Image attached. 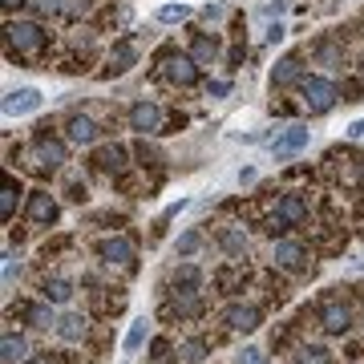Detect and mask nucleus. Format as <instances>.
Segmentation results:
<instances>
[{
	"label": "nucleus",
	"mask_w": 364,
	"mask_h": 364,
	"mask_svg": "<svg viewBox=\"0 0 364 364\" xmlns=\"http://www.w3.org/2000/svg\"><path fill=\"white\" fill-rule=\"evenodd\" d=\"M336 97H340V90L328 77H304L299 81V102H304L308 114H328V109L336 105Z\"/></svg>",
	"instance_id": "f257e3e1"
},
{
	"label": "nucleus",
	"mask_w": 364,
	"mask_h": 364,
	"mask_svg": "<svg viewBox=\"0 0 364 364\" xmlns=\"http://www.w3.org/2000/svg\"><path fill=\"white\" fill-rule=\"evenodd\" d=\"M4 33H9V45H13L21 57H37V53L49 45V33L41 25H33V21H16V25H9Z\"/></svg>",
	"instance_id": "f03ea898"
},
{
	"label": "nucleus",
	"mask_w": 364,
	"mask_h": 364,
	"mask_svg": "<svg viewBox=\"0 0 364 364\" xmlns=\"http://www.w3.org/2000/svg\"><path fill=\"white\" fill-rule=\"evenodd\" d=\"M162 77H166L170 85H195L198 81V61L186 57V53H166V57H162Z\"/></svg>",
	"instance_id": "7ed1b4c3"
},
{
	"label": "nucleus",
	"mask_w": 364,
	"mask_h": 364,
	"mask_svg": "<svg viewBox=\"0 0 364 364\" xmlns=\"http://www.w3.org/2000/svg\"><path fill=\"white\" fill-rule=\"evenodd\" d=\"M312 142V134H308V126H287L279 138L272 142V154L275 158H287V154H299L304 146Z\"/></svg>",
	"instance_id": "20e7f679"
},
{
	"label": "nucleus",
	"mask_w": 364,
	"mask_h": 364,
	"mask_svg": "<svg viewBox=\"0 0 364 364\" xmlns=\"http://www.w3.org/2000/svg\"><path fill=\"white\" fill-rule=\"evenodd\" d=\"M130 130L138 134H158L162 130V109H158L154 102H138L130 109Z\"/></svg>",
	"instance_id": "39448f33"
},
{
	"label": "nucleus",
	"mask_w": 364,
	"mask_h": 364,
	"mask_svg": "<svg viewBox=\"0 0 364 364\" xmlns=\"http://www.w3.org/2000/svg\"><path fill=\"white\" fill-rule=\"evenodd\" d=\"M33 109H41V93L33 90V85H21V90H13L9 97H4V114L9 117L33 114Z\"/></svg>",
	"instance_id": "423d86ee"
},
{
	"label": "nucleus",
	"mask_w": 364,
	"mask_h": 364,
	"mask_svg": "<svg viewBox=\"0 0 364 364\" xmlns=\"http://www.w3.org/2000/svg\"><path fill=\"white\" fill-rule=\"evenodd\" d=\"M97 255H102L105 263H117V267H130V259H134V243L130 239H102L97 243Z\"/></svg>",
	"instance_id": "0eeeda50"
},
{
	"label": "nucleus",
	"mask_w": 364,
	"mask_h": 364,
	"mask_svg": "<svg viewBox=\"0 0 364 364\" xmlns=\"http://www.w3.org/2000/svg\"><path fill=\"white\" fill-rule=\"evenodd\" d=\"M320 328H324V332H348V328H352V312L344 308V304L332 299V304H324V312H320Z\"/></svg>",
	"instance_id": "6e6552de"
},
{
	"label": "nucleus",
	"mask_w": 364,
	"mask_h": 364,
	"mask_svg": "<svg viewBox=\"0 0 364 364\" xmlns=\"http://www.w3.org/2000/svg\"><path fill=\"white\" fill-rule=\"evenodd\" d=\"M65 130H69V142H77V146H93V142H97V122L85 117V114H73Z\"/></svg>",
	"instance_id": "1a4fd4ad"
},
{
	"label": "nucleus",
	"mask_w": 364,
	"mask_h": 364,
	"mask_svg": "<svg viewBox=\"0 0 364 364\" xmlns=\"http://www.w3.org/2000/svg\"><path fill=\"white\" fill-rule=\"evenodd\" d=\"M28 219L37 223V227H45V223L57 219V203H53L49 191H37V195H33V203H28Z\"/></svg>",
	"instance_id": "9d476101"
},
{
	"label": "nucleus",
	"mask_w": 364,
	"mask_h": 364,
	"mask_svg": "<svg viewBox=\"0 0 364 364\" xmlns=\"http://www.w3.org/2000/svg\"><path fill=\"white\" fill-rule=\"evenodd\" d=\"M272 259L279 263V267H287V272H299V267H304V259H308V251L299 247V243H275Z\"/></svg>",
	"instance_id": "9b49d317"
},
{
	"label": "nucleus",
	"mask_w": 364,
	"mask_h": 364,
	"mask_svg": "<svg viewBox=\"0 0 364 364\" xmlns=\"http://www.w3.org/2000/svg\"><path fill=\"white\" fill-rule=\"evenodd\" d=\"M275 215H279L287 227H296V223L308 219V203H304L299 195H284V198H279V207H275Z\"/></svg>",
	"instance_id": "f8f14e48"
},
{
	"label": "nucleus",
	"mask_w": 364,
	"mask_h": 364,
	"mask_svg": "<svg viewBox=\"0 0 364 364\" xmlns=\"http://www.w3.org/2000/svg\"><path fill=\"white\" fill-rule=\"evenodd\" d=\"M61 162H65V146L53 142V138H41L37 142V166L41 170H57Z\"/></svg>",
	"instance_id": "ddd939ff"
},
{
	"label": "nucleus",
	"mask_w": 364,
	"mask_h": 364,
	"mask_svg": "<svg viewBox=\"0 0 364 364\" xmlns=\"http://www.w3.org/2000/svg\"><path fill=\"white\" fill-rule=\"evenodd\" d=\"M227 328H235V332H255L259 328V312L255 308H231L227 312Z\"/></svg>",
	"instance_id": "4468645a"
},
{
	"label": "nucleus",
	"mask_w": 364,
	"mask_h": 364,
	"mask_svg": "<svg viewBox=\"0 0 364 364\" xmlns=\"http://www.w3.org/2000/svg\"><path fill=\"white\" fill-rule=\"evenodd\" d=\"M134 57H138V53H134L130 41H117L114 53H109V69H105V73H126V69L134 65Z\"/></svg>",
	"instance_id": "2eb2a0df"
},
{
	"label": "nucleus",
	"mask_w": 364,
	"mask_h": 364,
	"mask_svg": "<svg viewBox=\"0 0 364 364\" xmlns=\"http://www.w3.org/2000/svg\"><path fill=\"white\" fill-rule=\"evenodd\" d=\"M291 81H299V57H284V61L272 69V85L275 90H284V85H291Z\"/></svg>",
	"instance_id": "dca6fc26"
},
{
	"label": "nucleus",
	"mask_w": 364,
	"mask_h": 364,
	"mask_svg": "<svg viewBox=\"0 0 364 364\" xmlns=\"http://www.w3.org/2000/svg\"><path fill=\"white\" fill-rule=\"evenodd\" d=\"M93 162H97V170H105V174H117V170H126V150H122V146H105Z\"/></svg>",
	"instance_id": "f3484780"
},
{
	"label": "nucleus",
	"mask_w": 364,
	"mask_h": 364,
	"mask_svg": "<svg viewBox=\"0 0 364 364\" xmlns=\"http://www.w3.org/2000/svg\"><path fill=\"white\" fill-rule=\"evenodd\" d=\"M146 336H150V320H134L130 332H126V340H122V348L126 352H138L146 344Z\"/></svg>",
	"instance_id": "a211bd4d"
},
{
	"label": "nucleus",
	"mask_w": 364,
	"mask_h": 364,
	"mask_svg": "<svg viewBox=\"0 0 364 364\" xmlns=\"http://www.w3.org/2000/svg\"><path fill=\"white\" fill-rule=\"evenodd\" d=\"M16 198H21V182L4 178V191H0V215H4V219H13V210H16Z\"/></svg>",
	"instance_id": "6ab92c4d"
},
{
	"label": "nucleus",
	"mask_w": 364,
	"mask_h": 364,
	"mask_svg": "<svg viewBox=\"0 0 364 364\" xmlns=\"http://www.w3.org/2000/svg\"><path fill=\"white\" fill-rule=\"evenodd\" d=\"M69 296H73L69 279H49L45 284V304H69Z\"/></svg>",
	"instance_id": "aec40b11"
},
{
	"label": "nucleus",
	"mask_w": 364,
	"mask_h": 364,
	"mask_svg": "<svg viewBox=\"0 0 364 364\" xmlns=\"http://www.w3.org/2000/svg\"><path fill=\"white\" fill-rule=\"evenodd\" d=\"M57 332H61V340H81L85 336V316H65V320H57Z\"/></svg>",
	"instance_id": "412c9836"
},
{
	"label": "nucleus",
	"mask_w": 364,
	"mask_h": 364,
	"mask_svg": "<svg viewBox=\"0 0 364 364\" xmlns=\"http://www.w3.org/2000/svg\"><path fill=\"white\" fill-rule=\"evenodd\" d=\"M198 284H203V275H198L195 267H182V272H174V287H182V296H195Z\"/></svg>",
	"instance_id": "4be33fe9"
},
{
	"label": "nucleus",
	"mask_w": 364,
	"mask_h": 364,
	"mask_svg": "<svg viewBox=\"0 0 364 364\" xmlns=\"http://www.w3.org/2000/svg\"><path fill=\"white\" fill-rule=\"evenodd\" d=\"M0 352H4V364H16V360H25L28 344H25L21 336H4V344H0Z\"/></svg>",
	"instance_id": "5701e85b"
},
{
	"label": "nucleus",
	"mask_w": 364,
	"mask_h": 364,
	"mask_svg": "<svg viewBox=\"0 0 364 364\" xmlns=\"http://www.w3.org/2000/svg\"><path fill=\"white\" fill-rule=\"evenodd\" d=\"M158 21H162V25H178V21H191V4H166V9H158Z\"/></svg>",
	"instance_id": "b1692460"
},
{
	"label": "nucleus",
	"mask_w": 364,
	"mask_h": 364,
	"mask_svg": "<svg viewBox=\"0 0 364 364\" xmlns=\"http://www.w3.org/2000/svg\"><path fill=\"white\" fill-rule=\"evenodd\" d=\"M28 324H33V328H49V324H57V320H53V312H49V308H45V304H33V308H28Z\"/></svg>",
	"instance_id": "393cba45"
},
{
	"label": "nucleus",
	"mask_w": 364,
	"mask_h": 364,
	"mask_svg": "<svg viewBox=\"0 0 364 364\" xmlns=\"http://www.w3.org/2000/svg\"><path fill=\"white\" fill-rule=\"evenodd\" d=\"M195 61H198V65H210V61H215V41H210V37H198L195 41Z\"/></svg>",
	"instance_id": "a878e982"
},
{
	"label": "nucleus",
	"mask_w": 364,
	"mask_h": 364,
	"mask_svg": "<svg viewBox=\"0 0 364 364\" xmlns=\"http://www.w3.org/2000/svg\"><path fill=\"white\" fill-rule=\"evenodd\" d=\"M182 360L186 364H203L207 360V344H203V340H191V344L182 348Z\"/></svg>",
	"instance_id": "bb28decb"
},
{
	"label": "nucleus",
	"mask_w": 364,
	"mask_h": 364,
	"mask_svg": "<svg viewBox=\"0 0 364 364\" xmlns=\"http://www.w3.org/2000/svg\"><path fill=\"white\" fill-rule=\"evenodd\" d=\"M296 364H332V356H328V348H316V344H312V348L299 352Z\"/></svg>",
	"instance_id": "cd10ccee"
},
{
	"label": "nucleus",
	"mask_w": 364,
	"mask_h": 364,
	"mask_svg": "<svg viewBox=\"0 0 364 364\" xmlns=\"http://www.w3.org/2000/svg\"><path fill=\"white\" fill-rule=\"evenodd\" d=\"M223 247L231 251V255H239V251L247 247V239H243L239 231H227V235H223Z\"/></svg>",
	"instance_id": "c85d7f7f"
},
{
	"label": "nucleus",
	"mask_w": 364,
	"mask_h": 364,
	"mask_svg": "<svg viewBox=\"0 0 364 364\" xmlns=\"http://www.w3.org/2000/svg\"><path fill=\"white\" fill-rule=\"evenodd\" d=\"M195 251H198V231H186L178 239V255H195Z\"/></svg>",
	"instance_id": "c756f323"
},
{
	"label": "nucleus",
	"mask_w": 364,
	"mask_h": 364,
	"mask_svg": "<svg viewBox=\"0 0 364 364\" xmlns=\"http://www.w3.org/2000/svg\"><path fill=\"white\" fill-rule=\"evenodd\" d=\"M235 364H267V356H263L259 348H243V352H239V360H235Z\"/></svg>",
	"instance_id": "7c9ffc66"
},
{
	"label": "nucleus",
	"mask_w": 364,
	"mask_h": 364,
	"mask_svg": "<svg viewBox=\"0 0 364 364\" xmlns=\"http://www.w3.org/2000/svg\"><path fill=\"white\" fill-rule=\"evenodd\" d=\"M16 275H21V263H16L13 255H9V263H4V284H13Z\"/></svg>",
	"instance_id": "2f4dec72"
},
{
	"label": "nucleus",
	"mask_w": 364,
	"mask_h": 364,
	"mask_svg": "<svg viewBox=\"0 0 364 364\" xmlns=\"http://www.w3.org/2000/svg\"><path fill=\"white\" fill-rule=\"evenodd\" d=\"M33 9H37L41 16H45V13H57V0H33Z\"/></svg>",
	"instance_id": "473e14b6"
},
{
	"label": "nucleus",
	"mask_w": 364,
	"mask_h": 364,
	"mask_svg": "<svg viewBox=\"0 0 364 364\" xmlns=\"http://www.w3.org/2000/svg\"><path fill=\"white\" fill-rule=\"evenodd\" d=\"M267 41H272V45H275V41H284V25H279V21H275V25L267 28Z\"/></svg>",
	"instance_id": "72a5a7b5"
},
{
	"label": "nucleus",
	"mask_w": 364,
	"mask_h": 364,
	"mask_svg": "<svg viewBox=\"0 0 364 364\" xmlns=\"http://www.w3.org/2000/svg\"><path fill=\"white\" fill-rule=\"evenodd\" d=\"M203 16H207V21H219V16H223V4H207V13H203Z\"/></svg>",
	"instance_id": "f704fd0d"
},
{
	"label": "nucleus",
	"mask_w": 364,
	"mask_h": 364,
	"mask_svg": "<svg viewBox=\"0 0 364 364\" xmlns=\"http://www.w3.org/2000/svg\"><path fill=\"white\" fill-rule=\"evenodd\" d=\"M348 134H352V138H364V117H360V122H352Z\"/></svg>",
	"instance_id": "c9c22d12"
},
{
	"label": "nucleus",
	"mask_w": 364,
	"mask_h": 364,
	"mask_svg": "<svg viewBox=\"0 0 364 364\" xmlns=\"http://www.w3.org/2000/svg\"><path fill=\"white\" fill-rule=\"evenodd\" d=\"M0 4H4V9H16V4H25V0H0Z\"/></svg>",
	"instance_id": "e433bc0d"
},
{
	"label": "nucleus",
	"mask_w": 364,
	"mask_h": 364,
	"mask_svg": "<svg viewBox=\"0 0 364 364\" xmlns=\"http://www.w3.org/2000/svg\"><path fill=\"white\" fill-rule=\"evenodd\" d=\"M25 364H45V360H25Z\"/></svg>",
	"instance_id": "4c0bfd02"
}]
</instances>
